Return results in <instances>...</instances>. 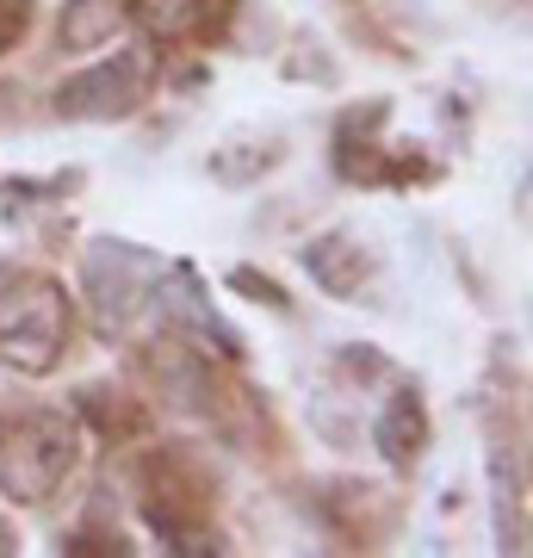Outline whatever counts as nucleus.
I'll list each match as a JSON object with an SVG mask.
<instances>
[{"label": "nucleus", "mask_w": 533, "mask_h": 558, "mask_svg": "<svg viewBox=\"0 0 533 558\" xmlns=\"http://www.w3.org/2000/svg\"><path fill=\"white\" fill-rule=\"evenodd\" d=\"M69 341V299L50 279H25L0 292V360L20 373H50Z\"/></svg>", "instance_id": "2"}, {"label": "nucleus", "mask_w": 533, "mask_h": 558, "mask_svg": "<svg viewBox=\"0 0 533 558\" xmlns=\"http://www.w3.org/2000/svg\"><path fill=\"white\" fill-rule=\"evenodd\" d=\"M378 453H385V465H415L422 459V447H428V416H422V403L415 398H397L385 416H378Z\"/></svg>", "instance_id": "7"}, {"label": "nucleus", "mask_w": 533, "mask_h": 558, "mask_svg": "<svg viewBox=\"0 0 533 558\" xmlns=\"http://www.w3.org/2000/svg\"><path fill=\"white\" fill-rule=\"evenodd\" d=\"M119 25H124L119 0H62L57 38H62V50H99V44H112Z\"/></svg>", "instance_id": "6"}, {"label": "nucleus", "mask_w": 533, "mask_h": 558, "mask_svg": "<svg viewBox=\"0 0 533 558\" xmlns=\"http://www.w3.org/2000/svg\"><path fill=\"white\" fill-rule=\"evenodd\" d=\"M131 13H137L156 38H180V32H193L205 20V0H131Z\"/></svg>", "instance_id": "9"}, {"label": "nucleus", "mask_w": 533, "mask_h": 558, "mask_svg": "<svg viewBox=\"0 0 533 558\" xmlns=\"http://www.w3.org/2000/svg\"><path fill=\"white\" fill-rule=\"evenodd\" d=\"M230 286H237V292H255V299H261V304H274V311H286V304H292V299H286V292L274 286V279L249 274V267H237V274H230Z\"/></svg>", "instance_id": "12"}, {"label": "nucleus", "mask_w": 533, "mask_h": 558, "mask_svg": "<svg viewBox=\"0 0 533 558\" xmlns=\"http://www.w3.org/2000/svg\"><path fill=\"white\" fill-rule=\"evenodd\" d=\"M143 100V57H112L94 62L57 87V119H81V124H112L131 119Z\"/></svg>", "instance_id": "3"}, {"label": "nucleus", "mask_w": 533, "mask_h": 558, "mask_svg": "<svg viewBox=\"0 0 533 558\" xmlns=\"http://www.w3.org/2000/svg\"><path fill=\"white\" fill-rule=\"evenodd\" d=\"M304 267H311V279L329 292V299H348V292H360V279L373 274L366 248H360L354 236H341V230L316 236L311 248H304Z\"/></svg>", "instance_id": "5"}, {"label": "nucleus", "mask_w": 533, "mask_h": 558, "mask_svg": "<svg viewBox=\"0 0 533 558\" xmlns=\"http://www.w3.org/2000/svg\"><path fill=\"white\" fill-rule=\"evenodd\" d=\"M168 317H174V323H193L205 341H218V354H242V341L230 336V329H223L211 311H205V304H198V292H193V279H186V274H174V299H168Z\"/></svg>", "instance_id": "8"}, {"label": "nucleus", "mask_w": 533, "mask_h": 558, "mask_svg": "<svg viewBox=\"0 0 533 558\" xmlns=\"http://www.w3.org/2000/svg\"><path fill=\"white\" fill-rule=\"evenodd\" d=\"M149 279H156V260H143L137 248H124V242H99L94 255H87V292H94V311H99L106 329L137 317Z\"/></svg>", "instance_id": "4"}, {"label": "nucleus", "mask_w": 533, "mask_h": 558, "mask_svg": "<svg viewBox=\"0 0 533 558\" xmlns=\"http://www.w3.org/2000/svg\"><path fill=\"white\" fill-rule=\"evenodd\" d=\"M81 403L99 416V428H106V435L131 440V435H143V428H149V410H137V403H106V391H81Z\"/></svg>", "instance_id": "10"}, {"label": "nucleus", "mask_w": 533, "mask_h": 558, "mask_svg": "<svg viewBox=\"0 0 533 558\" xmlns=\"http://www.w3.org/2000/svg\"><path fill=\"white\" fill-rule=\"evenodd\" d=\"M25 25H32V0H0V57L25 38Z\"/></svg>", "instance_id": "11"}, {"label": "nucleus", "mask_w": 533, "mask_h": 558, "mask_svg": "<svg viewBox=\"0 0 533 558\" xmlns=\"http://www.w3.org/2000/svg\"><path fill=\"white\" fill-rule=\"evenodd\" d=\"M81 459V428L62 410H32V416L0 428V497L44 502Z\"/></svg>", "instance_id": "1"}]
</instances>
